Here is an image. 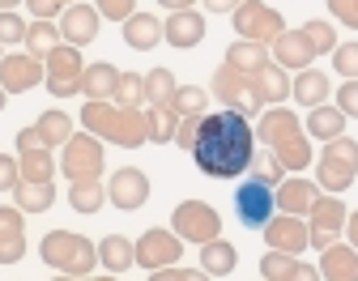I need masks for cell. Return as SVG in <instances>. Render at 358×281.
I'll use <instances>...</instances> for the list:
<instances>
[{"mask_svg": "<svg viewBox=\"0 0 358 281\" xmlns=\"http://www.w3.org/2000/svg\"><path fill=\"white\" fill-rule=\"evenodd\" d=\"M256 154V128L239 111H209L196 128L192 162L205 179H235L248 175Z\"/></svg>", "mask_w": 358, "mask_h": 281, "instance_id": "obj_1", "label": "cell"}, {"mask_svg": "<svg viewBox=\"0 0 358 281\" xmlns=\"http://www.w3.org/2000/svg\"><path fill=\"white\" fill-rule=\"evenodd\" d=\"M256 140L286 166V175H303L311 166V140L290 107H264L256 124Z\"/></svg>", "mask_w": 358, "mask_h": 281, "instance_id": "obj_2", "label": "cell"}, {"mask_svg": "<svg viewBox=\"0 0 358 281\" xmlns=\"http://www.w3.org/2000/svg\"><path fill=\"white\" fill-rule=\"evenodd\" d=\"M85 132H94L99 140H111L120 150H141L150 145V120L145 107H120V103H85L81 107Z\"/></svg>", "mask_w": 358, "mask_h": 281, "instance_id": "obj_3", "label": "cell"}, {"mask_svg": "<svg viewBox=\"0 0 358 281\" xmlns=\"http://www.w3.org/2000/svg\"><path fill=\"white\" fill-rule=\"evenodd\" d=\"M38 256L48 268H56L64 277H90L99 264V247L77 230H48L38 243Z\"/></svg>", "mask_w": 358, "mask_h": 281, "instance_id": "obj_4", "label": "cell"}, {"mask_svg": "<svg viewBox=\"0 0 358 281\" xmlns=\"http://www.w3.org/2000/svg\"><path fill=\"white\" fill-rule=\"evenodd\" d=\"M354 179H358V140H350V136L324 140V154L316 162V183L329 196H341Z\"/></svg>", "mask_w": 358, "mask_h": 281, "instance_id": "obj_5", "label": "cell"}, {"mask_svg": "<svg viewBox=\"0 0 358 281\" xmlns=\"http://www.w3.org/2000/svg\"><path fill=\"white\" fill-rule=\"evenodd\" d=\"M107 166V150H103V140L94 132H73L64 140V154H60V175L73 179H99Z\"/></svg>", "mask_w": 358, "mask_h": 281, "instance_id": "obj_6", "label": "cell"}, {"mask_svg": "<svg viewBox=\"0 0 358 281\" xmlns=\"http://www.w3.org/2000/svg\"><path fill=\"white\" fill-rule=\"evenodd\" d=\"M235 22V34L248 38V43H264V47H273L282 34H286V17L273 9V5H260V0H243V5L231 13Z\"/></svg>", "mask_w": 358, "mask_h": 281, "instance_id": "obj_7", "label": "cell"}, {"mask_svg": "<svg viewBox=\"0 0 358 281\" xmlns=\"http://www.w3.org/2000/svg\"><path fill=\"white\" fill-rule=\"evenodd\" d=\"M171 230L179 234L184 243H213L217 234H222V217L209 201H184V205H175L171 213Z\"/></svg>", "mask_w": 358, "mask_h": 281, "instance_id": "obj_8", "label": "cell"}, {"mask_svg": "<svg viewBox=\"0 0 358 281\" xmlns=\"http://www.w3.org/2000/svg\"><path fill=\"white\" fill-rule=\"evenodd\" d=\"M43 69H48L43 85L52 89V99H73V94H81V77H85L81 47H69V43H60L56 52H52L48 60H43Z\"/></svg>", "mask_w": 358, "mask_h": 281, "instance_id": "obj_9", "label": "cell"}, {"mask_svg": "<svg viewBox=\"0 0 358 281\" xmlns=\"http://www.w3.org/2000/svg\"><path fill=\"white\" fill-rule=\"evenodd\" d=\"M209 94L227 107V111H239V115H260L264 107H260V99H256V89H252V77H243V73H235L231 64H222L217 73H213V81H209Z\"/></svg>", "mask_w": 358, "mask_h": 281, "instance_id": "obj_10", "label": "cell"}, {"mask_svg": "<svg viewBox=\"0 0 358 281\" xmlns=\"http://www.w3.org/2000/svg\"><path fill=\"white\" fill-rule=\"evenodd\" d=\"M345 217H350V209L341 205V196H324L320 192V201L311 205V213H307V243L316 252L333 247L345 234Z\"/></svg>", "mask_w": 358, "mask_h": 281, "instance_id": "obj_11", "label": "cell"}, {"mask_svg": "<svg viewBox=\"0 0 358 281\" xmlns=\"http://www.w3.org/2000/svg\"><path fill=\"white\" fill-rule=\"evenodd\" d=\"M132 252H137V264L145 273H158V268H171L179 264V256H184V239H179L175 230H162V226H150L137 243H132Z\"/></svg>", "mask_w": 358, "mask_h": 281, "instance_id": "obj_12", "label": "cell"}, {"mask_svg": "<svg viewBox=\"0 0 358 281\" xmlns=\"http://www.w3.org/2000/svg\"><path fill=\"white\" fill-rule=\"evenodd\" d=\"M273 213H278V201H273V187H268V183L243 179V183L235 187V217H239V226L264 230Z\"/></svg>", "mask_w": 358, "mask_h": 281, "instance_id": "obj_13", "label": "cell"}, {"mask_svg": "<svg viewBox=\"0 0 358 281\" xmlns=\"http://www.w3.org/2000/svg\"><path fill=\"white\" fill-rule=\"evenodd\" d=\"M107 201H111L120 213L145 209V201H150V175H145L141 166H120V171L107 179Z\"/></svg>", "mask_w": 358, "mask_h": 281, "instance_id": "obj_14", "label": "cell"}, {"mask_svg": "<svg viewBox=\"0 0 358 281\" xmlns=\"http://www.w3.org/2000/svg\"><path fill=\"white\" fill-rule=\"evenodd\" d=\"M260 234H264L268 252L299 256L303 247H311V243H307V222H303V217H290V213H273V217H268V226H264Z\"/></svg>", "mask_w": 358, "mask_h": 281, "instance_id": "obj_15", "label": "cell"}, {"mask_svg": "<svg viewBox=\"0 0 358 281\" xmlns=\"http://www.w3.org/2000/svg\"><path fill=\"white\" fill-rule=\"evenodd\" d=\"M273 201H278V213L307 217L311 205L320 201V183H311V179H303V175H286V179L273 187Z\"/></svg>", "mask_w": 358, "mask_h": 281, "instance_id": "obj_16", "label": "cell"}, {"mask_svg": "<svg viewBox=\"0 0 358 281\" xmlns=\"http://www.w3.org/2000/svg\"><path fill=\"white\" fill-rule=\"evenodd\" d=\"M43 77H48L43 60H34L26 52L0 60V85H5V94H30L34 85H43Z\"/></svg>", "mask_w": 358, "mask_h": 281, "instance_id": "obj_17", "label": "cell"}, {"mask_svg": "<svg viewBox=\"0 0 358 281\" xmlns=\"http://www.w3.org/2000/svg\"><path fill=\"white\" fill-rule=\"evenodd\" d=\"M99 26H103L99 9H94V5H81V0L60 13V38H64L69 47H85V43H94V38H99Z\"/></svg>", "mask_w": 358, "mask_h": 281, "instance_id": "obj_18", "label": "cell"}, {"mask_svg": "<svg viewBox=\"0 0 358 281\" xmlns=\"http://www.w3.org/2000/svg\"><path fill=\"white\" fill-rule=\"evenodd\" d=\"M26 256V213L17 205H0V264H17Z\"/></svg>", "mask_w": 358, "mask_h": 281, "instance_id": "obj_19", "label": "cell"}, {"mask_svg": "<svg viewBox=\"0 0 358 281\" xmlns=\"http://www.w3.org/2000/svg\"><path fill=\"white\" fill-rule=\"evenodd\" d=\"M201 38H205V17L192 13V9H179V13H171L162 22V43L179 47V52H192Z\"/></svg>", "mask_w": 358, "mask_h": 281, "instance_id": "obj_20", "label": "cell"}, {"mask_svg": "<svg viewBox=\"0 0 358 281\" xmlns=\"http://www.w3.org/2000/svg\"><path fill=\"white\" fill-rule=\"evenodd\" d=\"M311 60H316V47L307 43L303 30H286V34L273 43V64H282V69L303 73V69H311Z\"/></svg>", "mask_w": 358, "mask_h": 281, "instance_id": "obj_21", "label": "cell"}, {"mask_svg": "<svg viewBox=\"0 0 358 281\" xmlns=\"http://www.w3.org/2000/svg\"><path fill=\"white\" fill-rule=\"evenodd\" d=\"M320 281H358V252L350 243H333L320 252Z\"/></svg>", "mask_w": 358, "mask_h": 281, "instance_id": "obj_22", "label": "cell"}, {"mask_svg": "<svg viewBox=\"0 0 358 281\" xmlns=\"http://www.w3.org/2000/svg\"><path fill=\"white\" fill-rule=\"evenodd\" d=\"M115 85H120V69L99 60V64H85V77H81V94L85 103H111L115 99Z\"/></svg>", "mask_w": 358, "mask_h": 281, "instance_id": "obj_23", "label": "cell"}, {"mask_svg": "<svg viewBox=\"0 0 358 281\" xmlns=\"http://www.w3.org/2000/svg\"><path fill=\"white\" fill-rule=\"evenodd\" d=\"M124 43L132 47V52H154V47L162 43V22L154 13H132L124 26H120Z\"/></svg>", "mask_w": 358, "mask_h": 281, "instance_id": "obj_24", "label": "cell"}, {"mask_svg": "<svg viewBox=\"0 0 358 281\" xmlns=\"http://www.w3.org/2000/svg\"><path fill=\"white\" fill-rule=\"evenodd\" d=\"M252 89H256L260 107H278V103L290 99V77H286L282 64H264V69L252 77Z\"/></svg>", "mask_w": 358, "mask_h": 281, "instance_id": "obj_25", "label": "cell"}, {"mask_svg": "<svg viewBox=\"0 0 358 281\" xmlns=\"http://www.w3.org/2000/svg\"><path fill=\"white\" fill-rule=\"evenodd\" d=\"M222 64H231V69L243 73V77H256L264 64H273V60H268V47H264V43H248V38H239V43L227 47V60H222Z\"/></svg>", "mask_w": 358, "mask_h": 281, "instance_id": "obj_26", "label": "cell"}, {"mask_svg": "<svg viewBox=\"0 0 358 281\" xmlns=\"http://www.w3.org/2000/svg\"><path fill=\"white\" fill-rule=\"evenodd\" d=\"M290 94H294L299 107H324V103H329V73L303 69V73L290 81Z\"/></svg>", "mask_w": 358, "mask_h": 281, "instance_id": "obj_27", "label": "cell"}, {"mask_svg": "<svg viewBox=\"0 0 358 281\" xmlns=\"http://www.w3.org/2000/svg\"><path fill=\"white\" fill-rule=\"evenodd\" d=\"M99 264H103L111 277L128 273L132 264H137V252H132V239H124V234H107V239L99 243Z\"/></svg>", "mask_w": 358, "mask_h": 281, "instance_id": "obj_28", "label": "cell"}, {"mask_svg": "<svg viewBox=\"0 0 358 281\" xmlns=\"http://www.w3.org/2000/svg\"><path fill=\"white\" fill-rule=\"evenodd\" d=\"M13 205H17L22 213H48V209L56 205V183H52V179H48V183L22 179V183L13 187Z\"/></svg>", "mask_w": 358, "mask_h": 281, "instance_id": "obj_29", "label": "cell"}, {"mask_svg": "<svg viewBox=\"0 0 358 281\" xmlns=\"http://www.w3.org/2000/svg\"><path fill=\"white\" fill-rule=\"evenodd\" d=\"M235 264H239V252H235V243L222 239V234H217L213 243L201 247V268L209 277H227V273H235Z\"/></svg>", "mask_w": 358, "mask_h": 281, "instance_id": "obj_30", "label": "cell"}, {"mask_svg": "<svg viewBox=\"0 0 358 281\" xmlns=\"http://www.w3.org/2000/svg\"><path fill=\"white\" fill-rule=\"evenodd\" d=\"M69 205H73V213H99L107 205V187L99 179H73L69 183Z\"/></svg>", "mask_w": 358, "mask_h": 281, "instance_id": "obj_31", "label": "cell"}, {"mask_svg": "<svg viewBox=\"0 0 358 281\" xmlns=\"http://www.w3.org/2000/svg\"><path fill=\"white\" fill-rule=\"evenodd\" d=\"M307 136L311 140H337L345 136V115L337 107H311L307 115Z\"/></svg>", "mask_w": 358, "mask_h": 281, "instance_id": "obj_32", "label": "cell"}, {"mask_svg": "<svg viewBox=\"0 0 358 281\" xmlns=\"http://www.w3.org/2000/svg\"><path fill=\"white\" fill-rule=\"evenodd\" d=\"M38 140H43V145H48V150H56V145H64V140L73 136V120H69V111H60V107H48V111H43L38 115Z\"/></svg>", "mask_w": 358, "mask_h": 281, "instance_id": "obj_33", "label": "cell"}, {"mask_svg": "<svg viewBox=\"0 0 358 281\" xmlns=\"http://www.w3.org/2000/svg\"><path fill=\"white\" fill-rule=\"evenodd\" d=\"M56 47H60V26L56 22H30V30H26V56L48 60Z\"/></svg>", "mask_w": 358, "mask_h": 281, "instance_id": "obj_34", "label": "cell"}, {"mask_svg": "<svg viewBox=\"0 0 358 281\" xmlns=\"http://www.w3.org/2000/svg\"><path fill=\"white\" fill-rule=\"evenodd\" d=\"M175 89H179V81L171 69H150L145 73V107H171Z\"/></svg>", "mask_w": 358, "mask_h": 281, "instance_id": "obj_35", "label": "cell"}, {"mask_svg": "<svg viewBox=\"0 0 358 281\" xmlns=\"http://www.w3.org/2000/svg\"><path fill=\"white\" fill-rule=\"evenodd\" d=\"M17 166H22V179H30V183H48L56 175L52 150H22L17 154Z\"/></svg>", "mask_w": 358, "mask_h": 281, "instance_id": "obj_36", "label": "cell"}, {"mask_svg": "<svg viewBox=\"0 0 358 281\" xmlns=\"http://www.w3.org/2000/svg\"><path fill=\"white\" fill-rule=\"evenodd\" d=\"M171 107H175L179 120H188V115L201 120V115H209V111H205V107H209V89H201V85H179Z\"/></svg>", "mask_w": 358, "mask_h": 281, "instance_id": "obj_37", "label": "cell"}, {"mask_svg": "<svg viewBox=\"0 0 358 281\" xmlns=\"http://www.w3.org/2000/svg\"><path fill=\"white\" fill-rule=\"evenodd\" d=\"M145 120H150V140H154V145L175 140V128H179L175 107H145Z\"/></svg>", "mask_w": 358, "mask_h": 281, "instance_id": "obj_38", "label": "cell"}, {"mask_svg": "<svg viewBox=\"0 0 358 281\" xmlns=\"http://www.w3.org/2000/svg\"><path fill=\"white\" fill-rule=\"evenodd\" d=\"M248 175H252L256 183H268V187H278V183L286 179V166H282L273 154H268V150L260 145V150L252 154V166H248Z\"/></svg>", "mask_w": 358, "mask_h": 281, "instance_id": "obj_39", "label": "cell"}, {"mask_svg": "<svg viewBox=\"0 0 358 281\" xmlns=\"http://www.w3.org/2000/svg\"><path fill=\"white\" fill-rule=\"evenodd\" d=\"M299 30L307 34V43H311V47H316V56H333V47H337V30H333V22L311 17V22H303Z\"/></svg>", "mask_w": 358, "mask_h": 281, "instance_id": "obj_40", "label": "cell"}, {"mask_svg": "<svg viewBox=\"0 0 358 281\" xmlns=\"http://www.w3.org/2000/svg\"><path fill=\"white\" fill-rule=\"evenodd\" d=\"M120 107H145V77L141 73H120V85H115V99Z\"/></svg>", "mask_w": 358, "mask_h": 281, "instance_id": "obj_41", "label": "cell"}, {"mask_svg": "<svg viewBox=\"0 0 358 281\" xmlns=\"http://www.w3.org/2000/svg\"><path fill=\"white\" fill-rule=\"evenodd\" d=\"M333 73H341L345 81H358V38L333 47Z\"/></svg>", "mask_w": 358, "mask_h": 281, "instance_id": "obj_42", "label": "cell"}, {"mask_svg": "<svg viewBox=\"0 0 358 281\" xmlns=\"http://www.w3.org/2000/svg\"><path fill=\"white\" fill-rule=\"evenodd\" d=\"M30 22H22L13 9H0V43H26Z\"/></svg>", "mask_w": 358, "mask_h": 281, "instance_id": "obj_43", "label": "cell"}, {"mask_svg": "<svg viewBox=\"0 0 358 281\" xmlns=\"http://www.w3.org/2000/svg\"><path fill=\"white\" fill-rule=\"evenodd\" d=\"M94 9H99V17H107V22H128L132 13H137V0H94Z\"/></svg>", "mask_w": 358, "mask_h": 281, "instance_id": "obj_44", "label": "cell"}, {"mask_svg": "<svg viewBox=\"0 0 358 281\" xmlns=\"http://www.w3.org/2000/svg\"><path fill=\"white\" fill-rule=\"evenodd\" d=\"M69 5H73V0H26V9H30L34 22H56Z\"/></svg>", "mask_w": 358, "mask_h": 281, "instance_id": "obj_45", "label": "cell"}, {"mask_svg": "<svg viewBox=\"0 0 358 281\" xmlns=\"http://www.w3.org/2000/svg\"><path fill=\"white\" fill-rule=\"evenodd\" d=\"M145 281H213V277H209L205 268H175V264H171V268H158V273H150Z\"/></svg>", "mask_w": 358, "mask_h": 281, "instance_id": "obj_46", "label": "cell"}, {"mask_svg": "<svg viewBox=\"0 0 358 281\" xmlns=\"http://www.w3.org/2000/svg\"><path fill=\"white\" fill-rule=\"evenodd\" d=\"M324 5H329V13H333L341 26L358 30V0H324Z\"/></svg>", "mask_w": 358, "mask_h": 281, "instance_id": "obj_47", "label": "cell"}, {"mask_svg": "<svg viewBox=\"0 0 358 281\" xmlns=\"http://www.w3.org/2000/svg\"><path fill=\"white\" fill-rule=\"evenodd\" d=\"M22 183V166L13 154H0V192H13V187Z\"/></svg>", "mask_w": 358, "mask_h": 281, "instance_id": "obj_48", "label": "cell"}, {"mask_svg": "<svg viewBox=\"0 0 358 281\" xmlns=\"http://www.w3.org/2000/svg\"><path fill=\"white\" fill-rule=\"evenodd\" d=\"M337 111H341L345 120H358V81H345V85L337 89Z\"/></svg>", "mask_w": 358, "mask_h": 281, "instance_id": "obj_49", "label": "cell"}, {"mask_svg": "<svg viewBox=\"0 0 358 281\" xmlns=\"http://www.w3.org/2000/svg\"><path fill=\"white\" fill-rule=\"evenodd\" d=\"M201 120H205V115H201ZM201 120H192V115H188V120H179V128H175V145H179V150H188V154H192V145H196V128H201Z\"/></svg>", "mask_w": 358, "mask_h": 281, "instance_id": "obj_50", "label": "cell"}, {"mask_svg": "<svg viewBox=\"0 0 358 281\" xmlns=\"http://www.w3.org/2000/svg\"><path fill=\"white\" fill-rule=\"evenodd\" d=\"M201 5H205L209 13H235V9L243 5V0H201Z\"/></svg>", "mask_w": 358, "mask_h": 281, "instance_id": "obj_51", "label": "cell"}, {"mask_svg": "<svg viewBox=\"0 0 358 281\" xmlns=\"http://www.w3.org/2000/svg\"><path fill=\"white\" fill-rule=\"evenodd\" d=\"M345 239H350V247L358 252V209H354V213L345 217Z\"/></svg>", "mask_w": 358, "mask_h": 281, "instance_id": "obj_52", "label": "cell"}, {"mask_svg": "<svg viewBox=\"0 0 358 281\" xmlns=\"http://www.w3.org/2000/svg\"><path fill=\"white\" fill-rule=\"evenodd\" d=\"M158 5H166L171 13H179V9H192V5H196V0H158Z\"/></svg>", "mask_w": 358, "mask_h": 281, "instance_id": "obj_53", "label": "cell"}, {"mask_svg": "<svg viewBox=\"0 0 358 281\" xmlns=\"http://www.w3.org/2000/svg\"><path fill=\"white\" fill-rule=\"evenodd\" d=\"M52 281H90V277H64V273H60V277H52Z\"/></svg>", "mask_w": 358, "mask_h": 281, "instance_id": "obj_54", "label": "cell"}, {"mask_svg": "<svg viewBox=\"0 0 358 281\" xmlns=\"http://www.w3.org/2000/svg\"><path fill=\"white\" fill-rule=\"evenodd\" d=\"M5 103H9V94H5V85H0V111H5Z\"/></svg>", "mask_w": 358, "mask_h": 281, "instance_id": "obj_55", "label": "cell"}, {"mask_svg": "<svg viewBox=\"0 0 358 281\" xmlns=\"http://www.w3.org/2000/svg\"><path fill=\"white\" fill-rule=\"evenodd\" d=\"M13 5H22V0H0V9H13Z\"/></svg>", "mask_w": 358, "mask_h": 281, "instance_id": "obj_56", "label": "cell"}, {"mask_svg": "<svg viewBox=\"0 0 358 281\" xmlns=\"http://www.w3.org/2000/svg\"><path fill=\"white\" fill-rule=\"evenodd\" d=\"M90 281H120V277H90Z\"/></svg>", "mask_w": 358, "mask_h": 281, "instance_id": "obj_57", "label": "cell"}, {"mask_svg": "<svg viewBox=\"0 0 358 281\" xmlns=\"http://www.w3.org/2000/svg\"><path fill=\"white\" fill-rule=\"evenodd\" d=\"M0 60H5V43H0Z\"/></svg>", "mask_w": 358, "mask_h": 281, "instance_id": "obj_58", "label": "cell"}, {"mask_svg": "<svg viewBox=\"0 0 358 281\" xmlns=\"http://www.w3.org/2000/svg\"><path fill=\"white\" fill-rule=\"evenodd\" d=\"M73 5H77V0H73Z\"/></svg>", "mask_w": 358, "mask_h": 281, "instance_id": "obj_59", "label": "cell"}]
</instances>
